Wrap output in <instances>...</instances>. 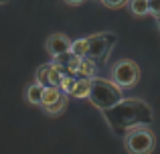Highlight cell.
<instances>
[{"label":"cell","mask_w":160,"mask_h":154,"mask_svg":"<svg viewBox=\"0 0 160 154\" xmlns=\"http://www.w3.org/2000/svg\"><path fill=\"white\" fill-rule=\"evenodd\" d=\"M103 116L116 130H128L132 126H146L152 122V112L140 99H120L112 107L103 110Z\"/></svg>","instance_id":"obj_1"},{"label":"cell","mask_w":160,"mask_h":154,"mask_svg":"<svg viewBox=\"0 0 160 154\" xmlns=\"http://www.w3.org/2000/svg\"><path fill=\"white\" fill-rule=\"evenodd\" d=\"M89 102L99 110H108L113 103H118L122 99V87L116 81H108V79L93 77L89 87Z\"/></svg>","instance_id":"obj_2"},{"label":"cell","mask_w":160,"mask_h":154,"mask_svg":"<svg viewBox=\"0 0 160 154\" xmlns=\"http://www.w3.org/2000/svg\"><path fill=\"white\" fill-rule=\"evenodd\" d=\"M126 148L134 154H148L154 150V134L146 126H132L126 132Z\"/></svg>","instance_id":"obj_3"},{"label":"cell","mask_w":160,"mask_h":154,"mask_svg":"<svg viewBox=\"0 0 160 154\" xmlns=\"http://www.w3.org/2000/svg\"><path fill=\"white\" fill-rule=\"evenodd\" d=\"M116 39H118L116 32H98V35L87 37V55L85 57L93 59L95 63L98 61H106Z\"/></svg>","instance_id":"obj_4"},{"label":"cell","mask_w":160,"mask_h":154,"mask_svg":"<svg viewBox=\"0 0 160 154\" xmlns=\"http://www.w3.org/2000/svg\"><path fill=\"white\" fill-rule=\"evenodd\" d=\"M140 79V67L132 59H122L112 69V81H116L120 87H134Z\"/></svg>","instance_id":"obj_5"},{"label":"cell","mask_w":160,"mask_h":154,"mask_svg":"<svg viewBox=\"0 0 160 154\" xmlns=\"http://www.w3.org/2000/svg\"><path fill=\"white\" fill-rule=\"evenodd\" d=\"M67 99L69 95L63 93L59 87H43V97H41V106L45 107V112L51 116H57V114H63L67 107Z\"/></svg>","instance_id":"obj_6"},{"label":"cell","mask_w":160,"mask_h":154,"mask_svg":"<svg viewBox=\"0 0 160 154\" xmlns=\"http://www.w3.org/2000/svg\"><path fill=\"white\" fill-rule=\"evenodd\" d=\"M63 75H65V67L61 63H57V61L45 63L37 69V83H41L43 87H51V85L59 87Z\"/></svg>","instance_id":"obj_7"},{"label":"cell","mask_w":160,"mask_h":154,"mask_svg":"<svg viewBox=\"0 0 160 154\" xmlns=\"http://www.w3.org/2000/svg\"><path fill=\"white\" fill-rule=\"evenodd\" d=\"M71 49V41L67 39L63 32H55L47 39V51L51 57H59L63 53H67Z\"/></svg>","instance_id":"obj_8"},{"label":"cell","mask_w":160,"mask_h":154,"mask_svg":"<svg viewBox=\"0 0 160 154\" xmlns=\"http://www.w3.org/2000/svg\"><path fill=\"white\" fill-rule=\"evenodd\" d=\"M89 87H91V79L87 77H75V83H73V89H71V95L77 99H85L89 95Z\"/></svg>","instance_id":"obj_9"},{"label":"cell","mask_w":160,"mask_h":154,"mask_svg":"<svg viewBox=\"0 0 160 154\" xmlns=\"http://www.w3.org/2000/svg\"><path fill=\"white\" fill-rule=\"evenodd\" d=\"M77 75L87 77V79H93L95 75H98V63H95L93 59H89V57H81V63H79Z\"/></svg>","instance_id":"obj_10"},{"label":"cell","mask_w":160,"mask_h":154,"mask_svg":"<svg viewBox=\"0 0 160 154\" xmlns=\"http://www.w3.org/2000/svg\"><path fill=\"white\" fill-rule=\"evenodd\" d=\"M41 97H43V85L41 83H32L27 87V102L32 106H41Z\"/></svg>","instance_id":"obj_11"},{"label":"cell","mask_w":160,"mask_h":154,"mask_svg":"<svg viewBox=\"0 0 160 154\" xmlns=\"http://www.w3.org/2000/svg\"><path fill=\"white\" fill-rule=\"evenodd\" d=\"M71 55L75 57H85L87 55V39H77V41H71Z\"/></svg>","instance_id":"obj_12"},{"label":"cell","mask_w":160,"mask_h":154,"mask_svg":"<svg viewBox=\"0 0 160 154\" xmlns=\"http://www.w3.org/2000/svg\"><path fill=\"white\" fill-rule=\"evenodd\" d=\"M130 8H132L134 14L144 16L148 14V0H130Z\"/></svg>","instance_id":"obj_13"},{"label":"cell","mask_w":160,"mask_h":154,"mask_svg":"<svg viewBox=\"0 0 160 154\" xmlns=\"http://www.w3.org/2000/svg\"><path fill=\"white\" fill-rule=\"evenodd\" d=\"M73 83H75V75H69V73H65V75L61 77V83H59V89H61L63 93L71 95V89H73Z\"/></svg>","instance_id":"obj_14"},{"label":"cell","mask_w":160,"mask_h":154,"mask_svg":"<svg viewBox=\"0 0 160 154\" xmlns=\"http://www.w3.org/2000/svg\"><path fill=\"white\" fill-rule=\"evenodd\" d=\"M148 12L154 16H160V0H148Z\"/></svg>","instance_id":"obj_15"},{"label":"cell","mask_w":160,"mask_h":154,"mask_svg":"<svg viewBox=\"0 0 160 154\" xmlns=\"http://www.w3.org/2000/svg\"><path fill=\"white\" fill-rule=\"evenodd\" d=\"M103 2V6H108V8H120V6H124L128 0H102Z\"/></svg>","instance_id":"obj_16"},{"label":"cell","mask_w":160,"mask_h":154,"mask_svg":"<svg viewBox=\"0 0 160 154\" xmlns=\"http://www.w3.org/2000/svg\"><path fill=\"white\" fill-rule=\"evenodd\" d=\"M65 2H67V4H83L85 0H65Z\"/></svg>","instance_id":"obj_17"},{"label":"cell","mask_w":160,"mask_h":154,"mask_svg":"<svg viewBox=\"0 0 160 154\" xmlns=\"http://www.w3.org/2000/svg\"><path fill=\"white\" fill-rule=\"evenodd\" d=\"M4 2H8V0H0V4H4Z\"/></svg>","instance_id":"obj_18"}]
</instances>
